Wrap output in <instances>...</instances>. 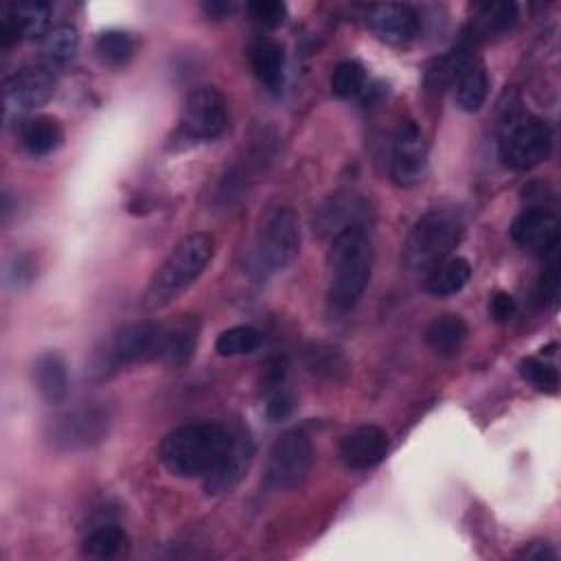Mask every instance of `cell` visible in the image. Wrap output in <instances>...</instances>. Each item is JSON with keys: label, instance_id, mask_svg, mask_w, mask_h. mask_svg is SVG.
Listing matches in <instances>:
<instances>
[{"label": "cell", "instance_id": "6da1fadb", "mask_svg": "<svg viewBox=\"0 0 561 561\" xmlns=\"http://www.w3.org/2000/svg\"><path fill=\"white\" fill-rule=\"evenodd\" d=\"M373 274V245L364 226H348L327 250V296L333 309L348 311L364 296Z\"/></svg>", "mask_w": 561, "mask_h": 561}, {"label": "cell", "instance_id": "7a4b0ae2", "mask_svg": "<svg viewBox=\"0 0 561 561\" xmlns=\"http://www.w3.org/2000/svg\"><path fill=\"white\" fill-rule=\"evenodd\" d=\"M215 254V239L206 232H191L182 237L167 254L162 265L151 276L147 289L140 296L145 311H160L173 305L208 267Z\"/></svg>", "mask_w": 561, "mask_h": 561}, {"label": "cell", "instance_id": "3957f363", "mask_svg": "<svg viewBox=\"0 0 561 561\" xmlns=\"http://www.w3.org/2000/svg\"><path fill=\"white\" fill-rule=\"evenodd\" d=\"M230 438V430L221 423H188L169 432L158 449L164 469L178 478H204Z\"/></svg>", "mask_w": 561, "mask_h": 561}, {"label": "cell", "instance_id": "277c9868", "mask_svg": "<svg viewBox=\"0 0 561 561\" xmlns=\"http://www.w3.org/2000/svg\"><path fill=\"white\" fill-rule=\"evenodd\" d=\"M300 252V224L289 206H272L261 215L250 267L259 276L285 270Z\"/></svg>", "mask_w": 561, "mask_h": 561}, {"label": "cell", "instance_id": "5b68a950", "mask_svg": "<svg viewBox=\"0 0 561 561\" xmlns=\"http://www.w3.org/2000/svg\"><path fill=\"white\" fill-rule=\"evenodd\" d=\"M462 237V221L451 210H427L412 226L403 243V261L412 272H432Z\"/></svg>", "mask_w": 561, "mask_h": 561}, {"label": "cell", "instance_id": "8992f818", "mask_svg": "<svg viewBox=\"0 0 561 561\" xmlns=\"http://www.w3.org/2000/svg\"><path fill=\"white\" fill-rule=\"evenodd\" d=\"M550 149L552 131L541 118L524 110L506 112L497 134V156L504 167L528 171L543 162L550 156Z\"/></svg>", "mask_w": 561, "mask_h": 561}, {"label": "cell", "instance_id": "52a82bcc", "mask_svg": "<svg viewBox=\"0 0 561 561\" xmlns=\"http://www.w3.org/2000/svg\"><path fill=\"white\" fill-rule=\"evenodd\" d=\"M164 327L156 320H136L118 329L103 348H99L92 357V373L99 377H107L114 370H121L129 364L153 359L160 355Z\"/></svg>", "mask_w": 561, "mask_h": 561}, {"label": "cell", "instance_id": "ba28073f", "mask_svg": "<svg viewBox=\"0 0 561 561\" xmlns=\"http://www.w3.org/2000/svg\"><path fill=\"white\" fill-rule=\"evenodd\" d=\"M112 425V412L105 403L92 401L66 410L48 430V443L59 451H79L99 445Z\"/></svg>", "mask_w": 561, "mask_h": 561}, {"label": "cell", "instance_id": "9c48e42d", "mask_svg": "<svg viewBox=\"0 0 561 561\" xmlns=\"http://www.w3.org/2000/svg\"><path fill=\"white\" fill-rule=\"evenodd\" d=\"M313 465V445L302 430L283 432L270 454L265 467V486L272 491H289L302 484Z\"/></svg>", "mask_w": 561, "mask_h": 561}, {"label": "cell", "instance_id": "30bf717a", "mask_svg": "<svg viewBox=\"0 0 561 561\" xmlns=\"http://www.w3.org/2000/svg\"><path fill=\"white\" fill-rule=\"evenodd\" d=\"M228 127V103L226 96L208 83L188 90L182 116L180 134L191 142H213Z\"/></svg>", "mask_w": 561, "mask_h": 561}, {"label": "cell", "instance_id": "8fae6325", "mask_svg": "<svg viewBox=\"0 0 561 561\" xmlns=\"http://www.w3.org/2000/svg\"><path fill=\"white\" fill-rule=\"evenodd\" d=\"M55 85H57V72L46 64L39 61L33 66H22L20 70H15L4 79V85H2L4 114L18 116L44 105L53 96Z\"/></svg>", "mask_w": 561, "mask_h": 561}, {"label": "cell", "instance_id": "7c38bea8", "mask_svg": "<svg viewBox=\"0 0 561 561\" xmlns=\"http://www.w3.org/2000/svg\"><path fill=\"white\" fill-rule=\"evenodd\" d=\"M256 454L254 438L245 430L230 432L228 445L215 467L204 476L206 495H221L232 491L250 471L252 460Z\"/></svg>", "mask_w": 561, "mask_h": 561}, {"label": "cell", "instance_id": "4fadbf2b", "mask_svg": "<svg viewBox=\"0 0 561 561\" xmlns=\"http://www.w3.org/2000/svg\"><path fill=\"white\" fill-rule=\"evenodd\" d=\"M427 169V147L416 123H401L390 151V175L397 186H414Z\"/></svg>", "mask_w": 561, "mask_h": 561}, {"label": "cell", "instance_id": "5bb4252c", "mask_svg": "<svg viewBox=\"0 0 561 561\" xmlns=\"http://www.w3.org/2000/svg\"><path fill=\"white\" fill-rule=\"evenodd\" d=\"M511 237L524 250L550 256L557 252L559 245V219L548 208H526L513 219Z\"/></svg>", "mask_w": 561, "mask_h": 561}, {"label": "cell", "instance_id": "9a60e30c", "mask_svg": "<svg viewBox=\"0 0 561 561\" xmlns=\"http://www.w3.org/2000/svg\"><path fill=\"white\" fill-rule=\"evenodd\" d=\"M50 22V4L46 2H13L2 9L0 44L11 48L24 37H44Z\"/></svg>", "mask_w": 561, "mask_h": 561}, {"label": "cell", "instance_id": "2e32d148", "mask_svg": "<svg viewBox=\"0 0 561 561\" xmlns=\"http://www.w3.org/2000/svg\"><path fill=\"white\" fill-rule=\"evenodd\" d=\"M366 22L370 31L388 44H408L421 31V18L410 4L386 2L368 9Z\"/></svg>", "mask_w": 561, "mask_h": 561}, {"label": "cell", "instance_id": "e0dca14e", "mask_svg": "<svg viewBox=\"0 0 561 561\" xmlns=\"http://www.w3.org/2000/svg\"><path fill=\"white\" fill-rule=\"evenodd\" d=\"M388 434L377 425H359L340 443V456L348 469L366 471L379 465L388 454Z\"/></svg>", "mask_w": 561, "mask_h": 561}, {"label": "cell", "instance_id": "ac0fdd59", "mask_svg": "<svg viewBox=\"0 0 561 561\" xmlns=\"http://www.w3.org/2000/svg\"><path fill=\"white\" fill-rule=\"evenodd\" d=\"M364 213H366L364 199L355 195H335V197H329L316 210L313 224H316V230H320V234L335 237L348 226H362Z\"/></svg>", "mask_w": 561, "mask_h": 561}, {"label": "cell", "instance_id": "d6986e66", "mask_svg": "<svg viewBox=\"0 0 561 561\" xmlns=\"http://www.w3.org/2000/svg\"><path fill=\"white\" fill-rule=\"evenodd\" d=\"M250 64L265 90L280 92L285 81V50L276 39L259 37L250 48Z\"/></svg>", "mask_w": 561, "mask_h": 561}, {"label": "cell", "instance_id": "ffe728a7", "mask_svg": "<svg viewBox=\"0 0 561 561\" xmlns=\"http://www.w3.org/2000/svg\"><path fill=\"white\" fill-rule=\"evenodd\" d=\"M33 379L42 399L50 405H59L68 394V368L59 353L46 351L37 355L33 364Z\"/></svg>", "mask_w": 561, "mask_h": 561}, {"label": "cell", "instance_id": "44dd1931", "mask_svg": "<svg viewBox=\"0 0 561 561\" xmlns=\"http://www.w3.org/2000/svg\"><path fill=\"white\" fill-rule=\"evenodd\" d=\"M454 94H456V105L462 112H478L486 96H489V72L482 61L478 59H467L465 66L458 70L454 79Z\"/></svg>", "mask_w": 561, "mask_h": 561}, {"label": "cell", "instance_id": "7402d4cb", "mask_svg": "<svg viewBox=\"0 0 561 561\" xmlns=\"http://www.w3.org/2000/svg\"><path fill=\"white\" fill-rule=\"evenodd\" d=\"M22 145L31 156H48L64 142V127L55 116L37 114L24 121L20 131Z\"/></svg>", "mask_w": 561, "mask_h": 561}, {"label": "cell", "instance_id": "603a6c76", "mask_svg": "<svg viewBox=\"0 0 561 561\" xmlns=\"http://www.w3.org/2000/svg\"><path fill=\"white\" fill-rule=\"evenodd\" d=\"M469 335L467 322L458 313H443L434 318L425 329V342L436 355H456Z\"/></svg>", "mask_w": 561, "mask_h": 561}, {"label": "cell", "instance_id": "cb8c5ba5", "mask_svg": "<svg viewBox=\"0 0 561 561\" xmlns=\"http://www.w3.org/2000/svg\"><path fill=\"white\" fill-rule=\"evenodd\" d=\"M197 335H199V322L195 318H184L169 329L164 327L162 346H160L158 357L171 366L186 364L195 353Z\"/></svg>", "mask_w": 561, "mask_h": 561}, {"label": "cell", "instance_id": "d4e9b609", "mask_svg": "<svg viewBox=\"0 0 561 561\" xmlns=\"http://www.w3.org/2000/svg\"><path fill=\"white\" fill-rule=\"evenodd\" d=\"M79 50V33L72 24H55L42 37V64L59 72Z\"/></svg>", "mask_w": 561, "mask_h": 561}, {"label": "cell", "instance_id": "484cf974", "mask_svg": "<svg viewBox=\"0 0 561 561\" xmlns=\"http://www.w3.org/2000/svg\"><path fill=\"white\" fill-rule=\"evenodd\" d=\"M469 278H471L469 261L465 256H447L432 272H427L425 289L436 298H445V296L458 294L469 283Z\"/></svg>", "mask_w": 561, "mask_h": 561}, {"label": "cell", "instance_id": "4316f807", "mask_svg": "<svg viewBox=\"0 0 561 561\" xmlns=\"http://www.w3.org/2000/svg\"><path fill=\"white\" fill-rule=\"evenodd\" d=\"M517 22V4L515 2H486L476 7V15L471 20L473 37H495L508 33Z\"/></svg>", "mask_w": 561, "mask_h": 561}, {"label": "cell", "instance_id": "83f0119b", "mask_svg": "<svg viewBox=\"0 0 561 561\" xmlns=\"http://www.w3.org/2000/svg\"><path fill=\"white\" fill-rule=\"evenodd\" d=\"M94 53H96V57L103 66L123 68L131 61V57L136 53V42L129 33L118 31V28H110V31H103L96 37Z\"/></svg>", "mask_w": 561, "mask_h": 561}, {"label": "cell", "instance_id": "f1b7e54d", "mask_svg": "<svg viewBox=\"0 0 561 561\" xmlns=\"http://www.w3.org/2000/svg\"><path fill=\"white\" fill-rule=\"evenodd\" d=\"M125 543H127L125 530L116 524H105V526H99V528H94L92 533L85 535V539L81 543V550L88 557L110 559V557H116L123 550Z\"/></svg>", "mask_w": 561, "mask_h": 561}, {"label": "cell", "instance_id": "f546056e", "mask_svg": "<svg viewBox=\"0 0 561 561\" xmlns=\"http://www.w3.org/2000/svg\"><path fill=\"white\" fill-rule=\"evenodd\" d=\"M261 344V331L250 324H237L219 333L215 342V351L221 357H237V355H248L256 351Z\"/></svg>", "mask_w": 561, "mask_h": 561}, {"label": "cell", "instance_id": "4dcf8cb0", "mask_svg": "<svg viewBox=\"0 0 561 561\" xmlns=\"http://www.w3.org/2000/svg\"><path fill=\"white\" fill-rule=\"evenodd\" d=\"M364 83H366V70L355 59L340 61L331 72V92L337 99H351L359 94Z\"/></svg>", "mask_w": 561, "mask_h": 561}, {"label": "cell", "instance_id": "1f68e13d", "mask_svg": "<svg viewBox=\"0 0 561 561\" xmlns=\"http://www.w3.org/2000/svg\"><path fill=\"white\" fill-rule=\"evenodd\" d=\"M519 375L533 383L539 392L554 394L559 388V370L554 364L539 359V357H526L519 362Z\"/></svg>", "mask_w": 561, "mask_h": 561}, {"label": "cell", "instance_id": "d6a6232c", "mask_svg": "<svg viewBox=\"0 0 561 561\" xmlns=\"http://www.w3.org/2000/svg\"><path fill=\"white\" fill-rule=\"evenodd\" d=\"M245 11L254 22L270 28L283 24V20L287 18V7L285 2H278V0H254L245 4Z\"/></svg>", "mask_w": 561, "mask_h": 561}, {"label": "cell", "instance_id": "836d02e7", "mask_svg": "<svg viewBox=\"0 0 561 561\" xmlns=\"http://www.w3.org/2000/svg\"><path fill=\"white\" fill-rule=\"evenodd\" d=\"M517 313V302L508 291H495L489 300V318L497 324H504L508 320H513V316Z\"/></svg>", "mask_w": 561, "mask_h": 561}, {"label": "cell", "instance_id": "e575fe53", "mask_svg": "<svg viewBox=\"0 0 561 561\" xmlns=\"http://www.w3.org/2000/svg\"><path fill=\"white\" fill-rule=\"evenodd\" d=\"M296 399L287 390H274L265 401V414L270 421H283L294 412Z\"/></svg>", "mask_w": 561, "mask_h": 561}, {"label": "cell", "instance_id": "d590c367", "mask_svg": "<svg viewBox=\"0 0 561 561\" xmlns=\"http://www.w3.org/2000/svg\"><path fill=\"white\" fill-rule=\"evenodd\" d=\"M557 296H559V265L552 259L539 280V298L543 302H554Z\"/></svg>", "mask_w": 561, "mask_h": 561}, {"label": "cell", "instance_id": "8d00e7d4", "mask_svg": "<svg viewBox=\"0 0 561 561\" xmlns=\"http://www.w3.org/2000/svg\"><path fill=\"white\" fill-rule=\"evenodd\" d=\"M517 557L526 561H548V559H554L557 552L548 541H530L517 552Z\"/></svg>", "mask_w": 561, "mask_h": 561}, {"label": "cell", "instance_id": "74e56055", "mask_svg": "<svg viewBox=\"0 0 561 561\" xmlns=\"http://www.w3.org/2000/svg\"><path fill=\"white\" fill-rule=\"evenodd\" d=\"M202 9H204V13H206L208 18H215V20H219V18H226V15L232 11V2H219V0H210V2H204V4H202Z\"/></svg>", "mask_w": 561, "mask_h": 561}]
</instances>
